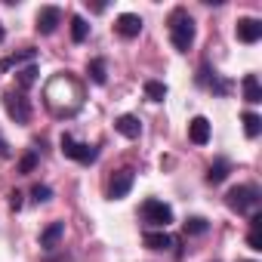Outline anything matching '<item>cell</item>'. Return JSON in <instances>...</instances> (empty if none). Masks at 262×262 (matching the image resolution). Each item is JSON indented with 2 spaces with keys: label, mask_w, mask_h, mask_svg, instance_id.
Segmentation results:
<instances>
[{
  "label": "cell",
  "mask_w": 262,
  "mask_h": 262,
  "mask_svg": "<svg viewBox=\"0 0 262 262\" xmlns=\"http://www.w3.org/2000/svg\"><path fill=\"white\" fill-rule=\"evenodd\" d=\"M241 86H244V99H247L250 105H259V102H262V83H259L256 74H244Z\"/></svg>",
  "instance_id": "cell-13"
},
{
  "label": "cell",
  "mask_w": 262,
  "mask_h": 262,
  "mask_svg": "<svg viewBox=\"0 0 262 262\" xmlns=\"http://www.w3.org/2000/svg\"><path fill=\"white\" fill-rule=\"evenodd\" d=\"M142 241H145V247H151V250H170V247L176 244L167 231H145Z\"/></svg>",
  "instance_id": "cell-15"
},
{
  "label": "cell",
  "mask_w": 262,
  "mask_h": 262,
  "mask_svg": "<svg viewBox=\"0 0 262 262\" xmlns=\"http://www.w3.org/2000/svg\"><path fill=\"white\" fill-rule=\"evenodd\" d=\"M228 173H231V164H228L225 158H219V161L207 170V182H210V185H219V182L228 179Z\"/></svg>",
  "instance_id": "cell-14"
},
{
  "label": "cell",
  "mask_w": 262,
  "mask_h": 262,
  "mask_svg": "<svg viewBox=\"0 0 262 262\" xmlns=\"http://www.w3.org/2000/svg\"><path fill=\"white\" fill-rule=\"evenodd\" d=\"M62 234H65V222H50L43 228V234H40V247L43 250H56L59 241H62Z\"/></svg>",
  "instance_id": "cell-12"
},
{
  "label": "cell",
  "mask_w": 262,
  "mask_h": 262,
  "mask_svg": "<svg viewBox=\"0 0 262 262\" xmlns=\"http://www.w3.org/2000/svg\"><path fill=\"white\" fill-rule=\"evenodd\" d=\"M210 93H213V96H228V93H231V80L213 74V77H210Z\"/></svg>",
  "instance_id": "cell-22"
},
{
  "label": "cell",
  "mask_w": 262,
  "mask_h": 262,
  "mask_svg": "<svg viewBox=\"0 0 262 262\" xmlns=\"http://www.w3.org/2000/svg\"><path fill=\"white\" fill-rule=\"evenodd\" d=\"M86 74H90V80H93V83H99V86H102V83L108 80V68H105V59H93V62L86 65Z\"/></svg>",
  "instance_id": "cell-18"
},
{
  "label": "cell",
  "mask_w": 262,
  "mask_h": 262,
  "mask_svg": "<svg viewBox=\"0 0 262 262\" xmlns=\"http://www.w3.org/2000/svg\"><path fill=\"white\" fill-rule=\"evenodd\" d=\"M207 228H210V222H207L204 216H191V219H185V234H207Z\"/></svg>",
  "instance_id": "cell-21"
},
{
  "label": "cell",
  "mask_w": 262,
  "mask_h": 262,
  "mask_svg": "<svg viewBox=\"0 0 262 262\" xmlns=\"http://www.w3.org/2000/svg\"><path fill=\"white\" fill-rule=\"evenodd\" d=\"M247 244H250V250H262V231L253 228V231L247 234Z\"/></svg>",
  "instance_id": "cell-26"
},
{
  "label": "cell",
  "mask_w": 262,
  "mask_h": 262,
  "mask_svg": "<svg viewBox=\"0 0 262 262\" xmlns=\"http://www.w3.org/2000/svg\"><path fill=\"white\" fill-rule=\"evenodd\" d=\"M4 37H7V31H4V25H0V43H4Z\"/></svg>",
  "instance_id": "cell-28"
},
{
  "label": "cell",
  "mask_w": 262,
  "mask_h": 262,
  "mask_svg": "<svg viewBox=\"0 0 262 262\" xmlns=\"http://www.w3.org/2000/svg\"><path fill=\"white\" fill-rule=\"evenodd\" d=\"M34 80H37V65H28V68L19 71V86H22V90L34 86Z\"/></svg>",
  "instance_id": "cell-24"
},
{
  "label": "cell",
  "mask_w": 262,
  "mask_h": 262,
  "mask_svg": "<svg viewBox=\"0 0 262 262\" xmlns=\"http://www.w3.org/2000/svg\"><path fill=\"white\" fill-rule=\"evenodd\" d=\"M142 219H145L151 228L167 231V225H173V210H170V204H164V201H158V198H148V201L142 204Z\"/></svg>",
  "instance_id": "cell-3"
},
{
  "label": "cell",
  "mask_w": 262,
  "mask_h": 262,
  "mask_svg": "<svg viewBox=\"0 0 262 262\" xmlns=\"http://www.w3.org/2000/svg\"><path fill=\"white\" fill-rule=\"evenodd\" d=\"M59 22H62V10L59 7H43L37 13V31L40 34H53L59 28Z\"/></svg>",
  "instance_id": "cell-9"
},
{
  "label": "cell",
  "mask_w": 262,
  "mask_h": 262,
  "mask_svg": "<svg viewBox=\"0 0 262 262\" xmlns=\"http://www.w3.org/2000/svg\"><path fill=\"white\" fill-rule=\"evenodd\" d=\"M237 40L241 43H256L259 37H262V22L259 19H253V16H244V19H237Z\"/></svg>",
  "instance_id": "cell-8"
},
{
  "label": "cell",
  "mask_w": 262,
  "mask_h": 262,
  "mask_svg": "<svg viewBox=\"0 0 262 262\" xmlns=\"http://www.w3.org/2000/svg\"><path fill=\"white\" fill-rule=\"evenodd\" d=\"M194 34H198L194 19H191L185 10H176L173 19H170V40H173V47H176L179 53H188L191 43H194Z\"/></svg>",
  "instance_id": "cell-1"
},
{
  "label": "cell",
  "mask_w": 262,
  "mask_h": 262,
  "mask_svg": "<svg viewBox=\"0 0 262 262\" xmlns=\"http://www.w3.org/2000/svg\"><path fill=\"white\" fill-rule=\"evenodd\" d=\"M4 108H7V114L16 120V123H28L31 120V102L25 99V93L19 90H7L4 93Z\"/></svg>",
  "instance_id": "cell-4"
},
{
  "label": "cell",
  "mask_w": 262,
  "mask_h": 262,
  "mask_svg": "<svg viewBox=\"0 0 262 262\" xmlns=\"http://www.w3.org/2000/svg\"><path fill=\"white\" fill-rule=\"evenodd\" d=\"M188 139H191L194 145H207V142H210V120H207L204 114L191 117V123H188Z\"/></svg>",
  "instance_id": "cell-10"
},
{
  "label": "cell",
  "mask_w": 262,
  "mask_h": 262,
  "mask_svg": "<svg viewBox=\"0 0 262 262\" xmlns=\"http://www.w3.org/2000/svg\"><path fill=\"white\" fill-rule=\"evenodd\" d=\"M145 96L151 102H164L167 99V83L164 80H145Z\"/></svg>",
  "instance_id": "cell-20"
},
{
  "label": "cell",
  "mask_w": 262,
  "mask_h": 262,
  "mask_svg": "<svg viewBox=\"0 0 262 262\" xmlns=\"http://www.w3.org/2000/svg\"><path fill=\"white\" fill-rule=\"evenodd\" d=\"M114 31H117L123 40H133V37H139V31H142V19H139L136 13H120L117 22H114Z\"/></svg>",
  "instance_id": "cell-6"
},
{
  "label": "cell",
  "mask_w": 262,
  "mask_h": 262,
  "mask_svg": "<svg viewBox=\"0 0 262 262\" xmlns=\"http://www.w3.org/2000/svg\"><path fill=\"white\" fill-rule=\"evenodd\" d=\"M133 170H117L114 173V179H111V185H108V194L114 198V201H123L126 194H129V188H133Z\"/></svg>",
  "instance_id": "cell-7"
},
{
  "label": "cell",
  "mask_w": 262,
  "mask_h": 262,
  "mask_svg": "<svg viewBox=\"0 0 262 262\" xmlns=\"http://www.w3.org/2000/svg\"><path fill=\"white\" fill-rule=\"evenodd\" d=\"M62 155L71 158V161H77V164H96L99 148H96V145H86V142H74V139L65 133V136H62Z\"/></svg>",
  "instance_id": "cell-5"
},
{
  "label": "cell",
  "mask_w": 262,
  "mask_h": 262,
  "mask_svg": "<svg viewBox=\"0 0 262 262\" xmlns=\"http://www.w3.org/2000/svg\"><path fill=\"white\" fill-rule=\"evenodd\" d=\"M34 56H37V50H31V47L16 53V56H7V59H0V71H10V68H16L22 62H34Z\"/></svg>",
  "instance_id": "cell-17"
},
{
  "label": "cell",
  "mask_w": 262,
  "mask_h": 262,
  "mask_svg": "<svg viewBox=\"0 0 262 262\" xmlns=\"http://www.w3.org/2000/svg\"><path fill=\"white\" fill-rule=\"evenodd\" d=\"M241 123H244V133H247V139H256V136L262 133V117H259L256 111H244Z\"/></svg>",
  "instance_id": "cell-16"
},
{
  "label": "cell",
  "mask_w": 262,
  "mask_h": 262,
  "mask_svg": "<svg viewBox=\"0 0 262 262\" xmlns=\"http://www.w3.org/2000/svg\"><path fill=\"white\" fill-rule=\"evenodd\" d=\"M86 37H90L86 19H83V16H74V19H71V40H74V43H83Z\"/></svg>",
  "instance_id": "cell-19"
},
{
  "label": "cell",
  "mask_w": 262,
  "mask_h": 262,
  "mask_svg": "<svg viewBox=\"0 0 262 262\" xmlns=\"http://www.w3.org/2000/svg\"><path fill=\"white\" fill-rule=\"evenodd\" d=\"M114 129H117L120 136H126V139H139L142 123H139V117H136V114H120V117L114 120Z\"/></svg>",
  "instance_id": "cell-11"
},
{
  "label": "cell",
  "mask_w": 262,
  "mask_h": 262,
  "mask_svg": "<svg viewBox=\"0 0 262 262\" xmlns=\"http://www.w3.org/2000/svg\"><path fill=\"white\" fill-rule=\"evenodd\" d=\"M34 167H37V151L31 148V151H25V155H22V161H19V173H22V176H28V173H34Z\"/></svg>",
  "instance_id": "cell-23"
},
{
  "label": "cell",
  "mask_w": 262,
  "mask_h": 262,
  "mask_svg": "<svg viewBox=\"0 0 262 262\" xmlns=\"http://www.w3.org/2000/svg\"><path fill=\"white\" fill-rule=\"evenodd\" d=\"M22 204H25V201H22V191H10V207H13L16 213L22 210Z\"/></svg>",
  "instance_id": "cell-27"
},
{
  "label": "cell",
  "mask_w": 262,
  "mask_h": 262,
  "mask_svg": "<svg viewBox=\"0 0 262 262\" xmlns=\"http://www.w3.org/2000/svg\"><path fill=\"white\" fill-rule=\"evenodd\" d=\"M50 198H53V188H50V185H34V188H31V201H34V204H47Z\"/></svg>",
  "instance_id": "cell-25"
},
{
  "label": "cell",
  "mask_w": 262,
  "mask_h": 262,
  "mask_svg": "<svg viewBox=\"0 0 262 262\" xmlns=\"http://www.w3.org/2000/svg\"><path fill=\"white\" fill-rule=\"evenodd\" d=\"M228 207L237 210V213H259V204H262V191L256 185H234L228 194H225Z\"/></svg>",
  "instance_id": "cell-2"
},
{
  "label": "cell",
  "mask_w": 262,
  "mask_h": 262,
  "mask_svg": "<svg viewBox=\"0 0 262 262\" xmlns=\"http://www.w3.org/2000/svg\"><path fill=\"white\" fill-rule=\"evenodd\" d=\"M247 262H253V259H247Z\"/></svg>",
  "instance_id": "cell-29"
}]
</instances>
